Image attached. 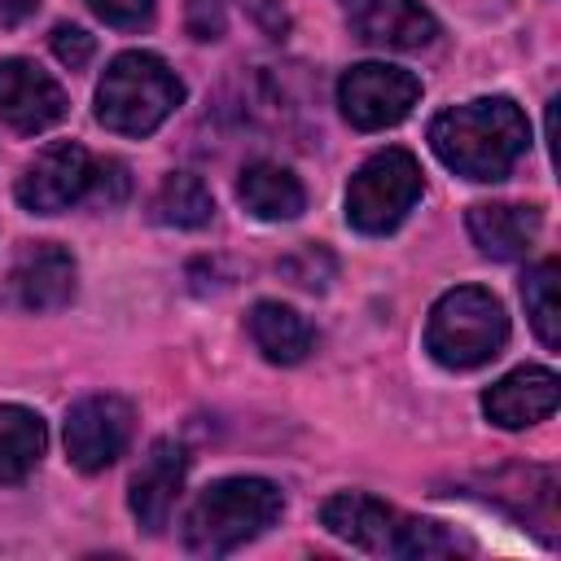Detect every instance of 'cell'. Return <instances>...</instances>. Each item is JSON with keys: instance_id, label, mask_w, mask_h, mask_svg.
<instances>
[{"instance_id": "1", "label": "cell", "mask_w": 561, "mask_h": 561, "mask_svg": "<svg viewBox=\"0 0 561 561\" xmlns=\"http://www.w3.org/2000/svg\"><path fill=\"white\" fill-rule=\"evenodd\" d=\"M526 145H530L526 114L508 96H478L443 110L430 123V149L438 153V162L478 184L504 180L526 153Z\"/></svg>"}, {"instance_id": "2", "label": "cell", "mask_w": 561, "mask_h": 561, "mask_svg": "<svg viewBox=\"0 0 561 561\" xmlns=\"http://www.w3.org/2000/svg\"><path fill=\"white\" fill-rule=\"evenodd\" d=\"M285 500L267 478H219L184 517V543L202 557H224L280 517Z\"/></svg>"}, {"instance_id": "3", "label": "cell", "mask_w": 561, "mask_h": 561, "mask_svg": "<svg viewBox=\"0 0 561 561\" xmlns=\"http://www.w3.org/2000/svg\"><path fill=\"white\" fill-rule=\"evenodd\" d=\"M184 101V83L158 53H118L96 88V118L118 136L158 131Z\"/></svg>"}, {"instance_id": "4", "label": "cell", "mask_w": 561, "mask_h": 561, "mask_svg": "<svg viewBox=\"0 0 561 561\" xmlns=\"http://www.w3.org/2000/svg\"><path fill=\"white\" fill-rule=\"evenodd\" d=\"M508 342V316L500 298L482 285H456L447 289L425 324V351L443 368H478L495 359Z\"/></svg>"}, {"instance_id": "5", "label": "cell", "mask_w": 561, "mask_h": 561, "mask_svg": "<svg viewBox=\"0 0 561 561\" xmlns=\"http://www.w3.org/2000/svg\"><path fill=\"white\" fill-rule=\"evenodd\" d=\"M421 197V167L408 149L373 153L346 184V224L355 232H394Z\"/></svg>"}, {"instance_id": "6", "label": "cell", "mask_w": 561, "mask_h": 561, "mask_svg": "<svg viewBox=\"0 0 561 561\" xmlns=\"http://www.w3.org/2000/svg\"><path fill=\"white\" fill-rule=\"evenodd\" d=\"M416 101H421V79L403 66L359 61L337 79V105L346 123L359 131H381L403 123Z\"/></svg>"}, {"instance_id": "7", "label": "cell", "mask_w": 561, "mask_h": 561, "mask_svg": "<svg viewBox=\"0 0 561 561\" xmlns=\"http://www.w3.org/2000/svg\"><path fill=\"white\" fill-rule=\"evenodd\" d=\"M131 403L118 394H88L66 412V456L83 473H101L131 443Z\"/></svg>"}, {"instance_id": "8", "label": "cell", "mask_w": 561, "mask_h": 561, "mask_svg": "<svg viewBox=\"0 0 561 561\" xmlns=\"http://www.w3.org/2000/svg\"><path fill=\"white\" fill-rule=\"evenodd\" d=\"M92 158L83 145L75 140H57L44 153H35V162H26V171L18 175V202L31 215H57L66 206H75L79 197H88L92 184Z\"/></svg>"}, {"instance_id": "9", "label": "cell", "mask_w": 561, "mask_h": 561, "mask_svg": "<svg viewBox=\"0 0 561 561\" xmlns=\"http://www.w3.org/2000/svg\"><path fill=\"white\" fill-rule=\"evenodd\" d=\"M66 105L70 101H66L61 83L48 70H39L26 57H4L0 61V118L13 131L35 136V131L61 123L66 118Z\"/></svg>"}, {"instance_id": "10", "label": "cell", "mask_w": 561, "mask_h": 561, "mask_svg": "<svg viewBox=\"0 0 561 561\" xmlns=\"http://www.w3.org/2000/svg\"><path fill=\"white\" fill-rule=\"evenodd\" d=\"M70 294H75V259L48 241L26 245L4 280V298L18 311H57L70 302Z\"/></svg>"}, {"instance_id": "11", "label": "cell", "mask_w": 561, "mask_h": 561, "mask_svg": "<svg viewBox=\"0 0 561 561\" xmlns=\"http://www.w3.org/2000/svg\"><path fill=\"white\" fill-rule=\"evenodd\" d=\"M184 447L175 438H158L140 469L131 473V491H127V504H131V517L140 522L145 535H158L167 522H171V508H175V495L184 486Z\"/></svg>"}, {"instance_id": "12", "label": "cell", "mask_w": 561, "mask_h": 561, "mask_svg": "<svg viewBox=\"0 0 561 561\" xmlns=\"http://www.w3.org/2000/svg\"><path fill=\"white\" fill-rule=\"evenodd\" d=\"M482 412L500 425V430H526L539 425L557 412V373L526 364L513 368L508 377H500L486 394H482Z\"/></svg>"}, {"instance_id": "13", "label": "cell", "mask_w": 561, "mask_h": 561, "mask_svg": "<svg viewBox=\"0 0 561 561\" xmlns=\"http://www.w3.org/2000/svg\"><path fill=\"white\" fill-rule=\"evenodd\" d=\"M351 31L373 48L412 53L438 35V22L421 0H359L351 13Z\"/></svg>"}, {"instance_id": "14", "label": "cell", "mask_w": 561, "mask_h": 561, "mask_svg": "<svg viewBox=\"0 0 561 561\" xmlns=\"http://www.w3.org/2000/svg\"><path fill=\"white\" fill-rule=\"evenodd\" d=\"M320 522L333 539L364 548V552H394L399 535V513L364 491H337L320 504Z\"/></svg>"}, {"instance_id": "15", "label": "cell", "mask_w": 561, "mask_h": 561, "mask_svg": "<svg viewBox=\"0 0 561 561\" xmlns=\"http://www.w3.org/2000/svg\"><path fill=\"white\" fill-rule=\"evenodd\" d=\"M465 224H469V237L482 254L522 259L535 245V237L543 228V215L535 206H517V202H478V206H469Z\"/></svg>"}, {"instance_id": "16", "label": "cell", "mask_w": 561, "mask_h": 561, "mask_svg": "<svg viewBox=\"0 0 561 561\" xmlns=\"http://www.w3.org/2000/svg\"><path fill=\"white\" fill-rule=\"evenodd\" d=\"M237 197L241 206L263 219V224H280V219H298L307 206V193L298 184V175L280 162H250L237 180Z\"/></svg>"}, {"instance_id": "17", "label": "cell", "mask_w": 561, "mask_h": 561, "mask_svg": "<svg viewBox=\"0 0 561 561\" xmlns=\"http://www.w3.org/2000/svg\"><path fill=\"white\" fill-rule=\"evenodd\" d=\"M245 324H250V337H254V346L263 351L267 364H298L316 346L311 324L285 302H254Z\"/></svg>"}, {"instance_id": "18", "label": "cell", "mask_w": 561, "mask_h": 561, "mask_svg": "<svg viewBox=\"0 0 561 561\" xmlns=\"http://www.w3.org/2000/svg\"><path fill=\"white\" fill-rule=\"evenodd\" d=\"M44 421L22 403H0V482H22L44 456Z\"/></svg>"}, {"instance_id": "19", "label": "cell", "mask_w": 561, "mask_h": 561, "mask_svg": "<svg viewBox=\"0 0 561 561\" xmlns=\"http://www.w3.org/2000/svg\"><path fill=\"white\" fill-rule=\"evenodd\" d=\"M210 215H215V202H210V188L197 175L175 171L153 193V219L167 224V228H206Z\"/></svg>"}, {"instance_id": "20", "label": "cell", "mask_w": 561, "mask_h": 561, "mask_svg": "<svg viewBox=\"0 0 561 561\" xmlns=\"http://www.w3.org/2000/svg\"><path fill=\"white\" fill-rule=\"evenodd\" d=\"M557 259H543L539 267L526 272L522 280V302H526V316L539 333L543 346H561V302H557Z\"/></svg>"}, {"instance_id": "21", "label": "cell", "mask_w": 561, "mask_h": 561, "mask_svg": "<svg viewBox=\"0 0 561 561\" xmlns=\"http://www.w3.org/2000/svg\"><path fill=\"white\" fill-rule=\"evenodd\" d=\"M460 539L447 535L438 522H421V517H399V535H394V557H447L456 552Z\"/></svg>"}, {"instance_id": "22", "label": "cell", "mask_w": 561, "mask_h": 561, "mask_svg": "<svg viewBox=\"0 0 561 561\" xmlns=\"http://www.w3.org/2000/svg\"><path fill=\"white\" fill-rule=\"evenodd\" d=\"M276 267H280V276H289V285L311 289V294L316 289H329V280H333V254L324 245H298Z\"/></svg>"}, {"instance_id": "23", "label": "cell", "mask_w": 561, "mask_h": 561, "mask_svg": "<svg viewBox=\"0 0 561 561\" xmlns=\"http://www.w3.org/2000/svg\"><path fill=\"white\" fill-rule=\"evenodd\" d=\"M153 4L158 0H88V9L105 22V26H118V31H136L153 18Z\"/></svg>"}, {"instance_id": "24", "label": "cell", "mask_w": 561, "mask_h": 561, "mask_svg": "<svg viewBox=\"0 0 561 561\" xmlns=\"http://www.w3.org/2000/svg\"><path fill=\"white\" fill-rule=\"evenodd\" d=\"M92 53H96V39H92L83 26H70V22H61V26L53 31V57H57L61 66H70V70H83V66L92 61Z\"/></svg>"}, {"instance_id": "25", "label": "cell", "mask_w": 561, "mask_h": 561, "mask_svg": "<svg viewBox=\"0 0 561 561\" xmlns=\"http://www.w3.org/2000/svg\"><path fill=\"white\" fill-rule=\"evenodd\" d=\"M127 193H131V175H127L123 162L110 158V162H96V167H92V184H88V197H92V202L118 206Z\"/></svg>"}, {"instance_id": "26", "label": "cell", "mask_w": 561, "mask_h": 561, "mask_svg": "<svg viewBox=\"0 0 561 561\" xmlns=\"http://www.w3.org/2000/svg\"><path fill=\"white\" fill-rule=\"evenodd\" d=\"M184 26L193 39H219L228 18H224V0H188L184 4Z\"/></svg>"}, {"instance_id": "27", "label": "cell", "mask_w": 561, "mask_h": 561, "mask_svg": "<svg viewBox=\"0 0 561 561\" xmlns=\"http://www.w3.org/2000/svg\"><path fill=\"white\" fill-rule=\"evenodd\" d=\"M35 4H39V0H0V26L26 22V18L35 13Z\"/></svg>"}, {"instance_id": "28", "label": "cell", "mask_w": 561, "mask_h": 561, "mask_svg": "<svg viewBox=\"0 0 561 561\" xmlns=\"http://www.w3.org/2000/svg\"><path fill=\"white\" fill-rule=\"evenodd\" d=\"M346 4H359V0H346Z\"/></svg>"}]
</instances>
